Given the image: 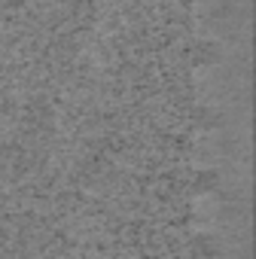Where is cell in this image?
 <instances>
[{
    "mask_svg": "<svg viewBox=\"0 0 256 259\" xmlns=\"http://www.w3.org/2000/svg\"><path fill=\"white\" fill-rule=\"evenodd\" d=\"M186 58H189L192 67H214L223 58V46L217 40H195L186 49Z\"/></svg>",
    "mask_w": 256,
    "mask_h": 259,
    "instance_id": "6da1fadb",
    "label": "cell"
},
{
    "mask_svg": "<svg viewBox=\"0 0 256 259\" xmlns=\"http://www.w3.org/2000/svg\"><path fill=\"white\" fill-rule=\"evenodd\" d=\"M223 250H226L223 241L210 232H198V235L189 238V256L192 259H220Z\"/></svg>",
    "mask_w": 256,
    "mask_h": 259,
    "instance_id": "7a4b0ae2",
    "label": "cell"
},
{
    "mask_svg": "<svg viewBox=\"0 0 256 259\" xmlns=\"http://www.w3.org/2000/svg\"><path fill=\"white\" fill-rule=\"evenodd\" d=\"M220 186H223V177H220L217 168H201V171H195L192 180H189L192 195H217Z\"/></svg>",
    "mask_w": 256,
    "mask_h": 259,
    "instance_id": "3957f363",
    "label": "cell"
},
{
    "mask_svg": "<svg viewBox=\"0 0 256 259\" xmlns=\"http://www.w3.org/2000/svg\"><path fill=\"white\" fill-rule=\"evenodd\" d=\"M192 125L198 128V132H217V128L223 125V113L217 107L198 104V107H192Z\"/></svg>",
    "mask_w": 256,
    "mask_h": 259,
    "instance_id": "277c9868",
    "label": "cell"
},
{
    "mask_svg": "<svg viewBox=\"0 0 256 259\" xmlns=\"http://www.w3.org/2000/svg\"><path fill=\"white\" fill-rule=\"evenodd\" d=\"M204 4H210V0H204Z\"/></svg>",
    "mask_w": 256,
    "mask_h": 259,
    "instance_id": "5b68a950",
    "label": "cell"
}]
</instances>
